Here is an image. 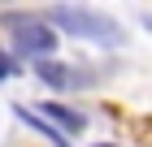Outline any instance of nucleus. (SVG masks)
<instances>
[{"mask_svg":"<svg viewBox=\"0 0 152 147\" xmlns=\"http://www.w3.org/2000/svg\"><path fill=\"white\" fill-rule=\"evenodd\" d=\"M52 22L61 26L65 35H78V39H96V43L104 48H117L122 43V26L104 13H91V9H74V4H61L52 13Z\"/></svg>","mask_w":152,"mask_h":147,"instance_id":"obj_1","label":"nucleus"},{"mask_svg":"<svg viewBox=\"0 0 152 147\" xmlns=\"http://www.w3.org/2000/svg\"><path fill=\"white\" fill-rule=\"evenodd\" d=\"M18 30H13V43L22 48V52H31V56H48L52 48H57V30L52 26H44V22H13Z\"/></svg>","mask_w":152,"mask_h":147,"instance_id":"obj_2","label":"nucleus"},{"mask_svg":"<svg viewBox=\"0 0 152 147\" xmlns=\"http://www.w3.org/2000/svg\"><path fill=\"white\" fill-rule=\"evenodd\" d=\"M35 74L48 82V87H57V91H65V87H74V82H78L70 69H65V65H57V61H39V65H35Z\"/></svg>","mask_w":152,"mask_h":147,"instance_id":"obj_3","label":"nucleus"},{"mask_svg":"<svg viewBox=\"0 0 152 147\" xmlns=\"http://www.w3.org/2000/svg\"><path fill=\"white\" fill-rule=\"evenodd\" d=\"M44 117H48V121H57L61 130H70V134H78L83 125H87V121H83V113H70L65 104H44Z\"/></svg>","mask_w":152,"mask_h":147,"instance_id":"obj_4","label":"nucleus"},{"mask_svg":"<svg viewBox=\"0 0 152 147\" xmlns=\"http://www.w3.org/2000/svg\"><path fill=\"white\" fill-rule=\"evenodd\" d=\"M9 74H13V61L4 56V52H0V78H9Z\"/></svg>","mask_w":152,"mask_h":147,"instance_id":"obj_5","label":"nucleus"},{"mask_svg":"<svg viewBox=\"0 0 152 147\" xmlns=\"http://www.w3.org/2000/svg\"><path fill=\"white\" fill-rule=\"evenodd\" d=\"M96 147H109V143H96Z\"/></svg>","mask_w":152,"mask_h":147,"instance_id":"obj_6","label":"nucleus"}]
</instances>
